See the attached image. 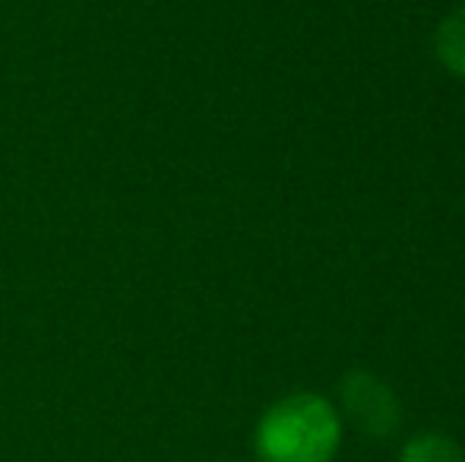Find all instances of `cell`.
I'll return each mask as SVG.
<instances>
[{
    "label": "cell",
    "mask_w": 465,
    "mask_h": 462,
    "mask_svg": "<svg viewBox=\"0 0 465 462\" xmlns=\"http://www.w3.org/2000/svg\"><path fill=\"white\" fill-rule=\"evenodd\" d=\"M402 462H465V453L443 434H421L405 444Z\"/></svg>",
    "instance_id": "cell-4"
},
{
    "label": "cell",
    "mask_w": 465,
    "mask_h": 462,
    "mask_svg": "<svg viewBox=\"0 0 465 462\" xmlns=\"http://www.w3.org/2000/svg\"><path fill=\"white\" fill-rule=\"evenodd\" d=\"M342 408L361 434L386 440L399 428V399L380 377L349 374L342 380Z\"/></svg>",
    "instance_id": "cell-2"
},
{
    "label": "cell",
    "mask_w": 465,
    "mask_h": 462,
    "mask_svg": "<svg viewBox=\"0 0 465 462\" xmlns=\"http://www.w3.org/2000/svg\"><path fill=\"white\" fill-rule=\"evenodd\" d=\"M339 447V418L320 396L276 402L257 425L260 462H330Z\"/></svg>",
    "instance_id": "cell-1"
},
{
    "label": "cell",
    "mask_w": 465,
    "mask_h": 462,
    "mask_svg": "<svg viewBox=\"0 0 465 462\" xmlns=\"http://www.w3.org/2000/svg\"><path fill=\"white\" fill-rule=\"evenodd\" d=\"M434 48L443 67L453 70L456 76H465V4L456 6L440 23L434 35Z\"/></svg>",
    "instance_id": "cell-3"
}]
</instances>
